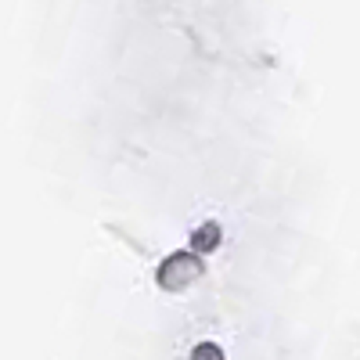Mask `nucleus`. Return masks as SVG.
Returning <instances> with one entry per match:
<instances>
[]
</instances>
